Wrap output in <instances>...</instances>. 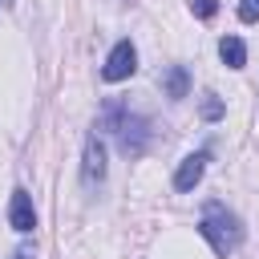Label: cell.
Instances as JSON below:
<instances>
[{"mask_svg":"<svg viewBox=\"0 0 259 259\" xmlns=\"http://www.w3.org/2000/svg\"><path fill=\"white\" fill-rule=\"evenodd\" d=\"M202 117H206V121H219V117H223V101L206 97V101H202Z\"/></svg>","mask_w":259,"mask_h":259,"instance_id":"11","label":"cell"},{"mask_svg":"<svg viewBox=\"0 0 259 259\" xmlns=\"http://www.w3.org/2000/svg\"><path fill=\"white\" fill-rule=\"evenodd\" d=\"M190 12L206 20V16H214V12H219V0H190Z\"/></svg>","mask_w":259,"mask_h":259,"instance_id":"9","label":"cell"},{"mask_svg":"<svg viewBox=\"0 0 259 259\" xmlns=\"http://www.w3.org/2000/svg\"><path fill=\"white\" fill-rule=\"evenodd\" d=\"M16 259H32V251H16Z\"/></svg>","mask_w":259,"mask_h":259,"instance_id":"12","label":"cell"},{"mask_svg":"<svg viewBox=\"0 0 259 259\" xmlns=\"http://www.w3.org/2000/svg\"><path fill=\"white\" fill-rule=\"evenodd\" d=\"M134 69H138V49H134L130 40H117V45L109 49L105 65H101V77H105V81H125V77H134Z\"/></svg>","mask_w":259,"mask_h":259,"instance_id":"3","label":"cell"},{"mask_svg":"<svg viewBox=\"0 0 259 259\" xmlns=\"http://www.w3.org/2000/svg\"><path fill=\"white\" fill-rule=\"evenodd\" d=\"M8 223H12V231H20V235H28V231L36 227V210H32L28 190H12V202H8Z\"/></svg>","mask_w":259,"mask_h":259,"instance_id":"4","label":"cell"},{"mask_svg":"<svg viewBox=\"0 0 259 259\" xmlns=\"http://www.w3.org/2000/svg\"><path fill=\"white\" fill-rule=\"evenodd\" d=\"M198 235L210 243L214 255L227 259V255H235L239 243H243V223H239V214L227 210L223 202H206V206H202V219H198Z\"/></svg>","mask_w":259,"mask_h":259,"instance_id":"1","label":"cell"},{"mask_svg":"<svg viewBox=\"0 0 259 259\" xmlns=\"http://www.w3.org/2000/svg\"><path fill=\"white\" fill-rule=\"evenodd\" d=\"M239 20H243V24H255V20H259V0H243V4H239Z\"/></svg>","mask_w":259,"mask_h":259,"instance_id":"10","label":"cell"},{"mask_svg":"<svg viewBox=\"0 0 259 259\" xmlns=\"http://www.w3.org/2000/svg\"><path fill=\"white\" fill-rule=\"evenodd\" d=\"M101 174H105V150L97 138H89L85 142V182H97Z\"/></svg>","mask_w":259,"mask_h":259,"instance_id":"8","label":"cell"},{"mask_svg":"<svg viewBox=\"0 0 259 259\" xmlns=\"http://www.w3.org/2000/svg\"><path fill=\"white\" fill-rule=\"evenodd\" d=\"M162 89H166V97H170V101H182V97L190 93V73H186L182 65H170V69H166V77H162Z\"/></svg>","mask_w":259,"mask_h":259,"instance_id":"6","label":"cell"},{"mask_svg":"<svg viewBox=\"0 0 259 259\" xmlns=\"http://www.w3.org/2000/svg\"><path fill=\"white\" fill-rule=\"evenodd\" d=\"M101 121H105V130H113V134H117V146H121V154L138 158V154L146 150V142H150V121H146V117H138V113H130L125 105L109 101Z\"/></svg>","mask_w":259,"mask_h":259,"instance_id":"2","label":"cell"},{"mask_svg":"<svg viewBox=\"0 0 259 259\" xmlns=\"http://www.w3.org/2000/svg\"><path fill=\"white\" fill-rule=\"evenodd\" d=\"M202 170H206V154L182 158V166H178V174H174V186H178V190H194L198 178H202Z\"/></svg>","mask_w":259,"mask_h":259,"instance_id":"5","label":"cell"},{"mask_svg":"<svg viewBox=\"0 0 259 259\" xmlns=\"http://www.w3.org/2000/svg\"><path fill=\"white\" fill-rule=\"evenodd\" d=\"M219 57H223L227 69H243V65H247V45H243L239 36H223V40H219Z\"/></svg>","mask_w":259,"mask_h":259,"instance_id":"7","label":"cell"}]
</instances>
